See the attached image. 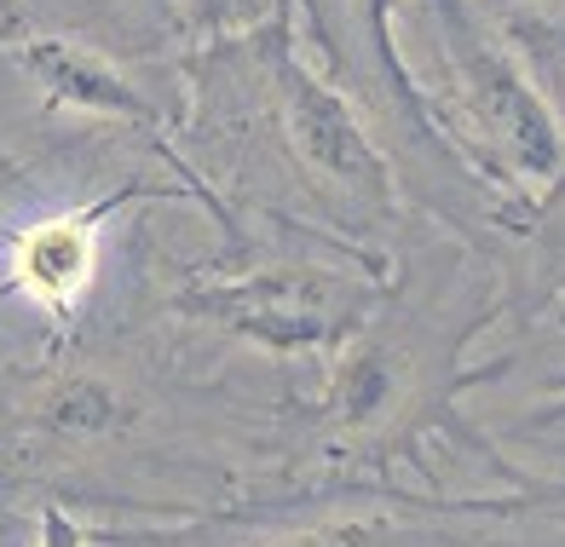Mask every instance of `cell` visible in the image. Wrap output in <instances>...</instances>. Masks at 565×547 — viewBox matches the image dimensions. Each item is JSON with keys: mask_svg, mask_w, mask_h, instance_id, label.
<instances>
[{"mask_svg": "<svg viewBox=\"0 0 565 547\" xmlns=\"http://www.w3.org/2000/svg\"><path fill=\"white\" fill-rule=\"evenodd\" d=\"M427 18L450 75V104H433V127L450 162H468L513 207L525 202V191H559L565 133L554 121V104L513 58L508 35L479 18L473 0H427Z\"/></svg>", "mask_w": 565, "mask_h": 547, "instance_id": "6da1fadb", "label": "cell"}, {"mask_svg": "<svg viewBox=\"0 0 565 547\" xmlns=\"http://www.w3.org/2000/svg\"><path fill=\"white\" fill-rule=\"evenodd\" d=\"M387 300H393V271L381 259L358 254L347 266L282 259V266L237 277H202L173 294V311L277 357H329L358 329H370Z\"/></svg>", "mask_w": 565, "mask_h": 547, "instance_id": "7a4b0ae2", "label": "cell"}, {"mask_svg": "<svg viewBox=\"0 0 565 547\" xmlns=\"http://www.w3.org/2000/svg\"><path fill=\"white\" fill-rule=\"evenodd\" d=\"M445 393L427 386V369L409 341L358 329L347 346L329 352V375L318 393V438L323 455L364 461V455H409L427 427H439Z\"/></svg>", "mask_w": 565, "mask_h": 547, "instance_id": "3957f363", "label": "cell"}, {"mask_svg": "<svg viewBox=\"0 0 565 547\" xmlns=\"http://www.w3.org/2000/svg\"><path fill=\"white\" fill-rule=\"evenodd\" d=\"M266 69H271V110L282 127V144L295 150V162L318 179L329 196L352 202L358 214H393L398 207V173L387 162L347 93H335L312 64H300V52L289 41V7L277 0L271 18V46H266Z\"/></svg>", "mask_w": 565, "mask_h": 547, "instance_id": "277c9868", "label": "cell"}, {"mask_svg": "<svg viewBox=\"0 0 565 547\" xmlns=\"http://www.w3.org/2000/svg\"><path fill=\"white\" fill-rule=\"evenodd\" d=\"M121 196L87 207V214H58V219H41L30 225L23 237L12 243V266H7V289L41 300L46 311H64L82 300V289L98 271V219L110 214Z\"/></svg>", "mask_w": 565, "mask_h": 547, "instance_id": "5b68a950", "label": "cell"}, {"mask_svg": "<svg viewBox=\"0 0 565 547\" xmlns=\"http://www.w3.org/2000/svg\"><path fill=\"white\" fill-rule=\"evenodd\" d=\"M18 58L53 93V104H75V110H98V116H121V121H157L150 98H139V87L121 69H110L98 52L75 46V41L30 35V41H18Z\"/></svg>", "mask_w": 565, "mask_h": 547, "instance_id": "8992f818", "label": "cell"}, {"mask_svg": "<svg viewBox=\"0 0 565 547\" xmlns=\"http://www.w3.org/2000/svg\"><path fill=\"white\" fill-rule=\"evenodd\" d=\"M134 404H127L105 375H53L30 404V421L53 438L70 444H98V438H116L134 427Z\"/></svg>", "mask_w": 565, "mask_h": 547, "instance_id": "52a82bcc", "label": "cell"}, {"mask_svg": "<svg viewBox=\"0 0 565 547\" xmlns=\"http://www.w3.org/2000/svg\"><path fill=\"white\" fill-rule=\"evenodd\" d=\"M266 547H456L450 530L404 513H358V518H318Z\"/></svg>", "mask_w": 565, "mask_h": 547, "instance_id": "ba28073f", "label": "cell"}, {"mask_svg": "<svg viewBox=\"0 0 565 547\" xmlns=\"http://www.w3.org/2000/svg\"><path fill=\"white\" fill-rule=\"evenodd\" d=\"M508 46H513V58L525 64V75L536 82V93L565 110V18L559 12L508 18Z\"/></svg>", "mask_w": 565, "mask_h": 547, "instance_id": "9c48e42d", "label": "cell"}, {"mask_svg": "<svg viewBox=\"0 0 565 547\" xmlns=\"http://www.w3.org/2000/svg\"><path fill=\"white\" fill-rule=\"evenodd\" d=\"M98 541H105V536L87 530L70 507H58V502L41 507V541H35V547H98Z\"/></svg>", "mask_w": 565, "mask_h": 547, "instance_id": "30bf717a", "label": "cell"}, {"mask_svg": "<svg viewBox=\"0 0 565 547\" xmlns=\"http://www.w3.org/2000/svg\"><path fill=\"white\" fill-rule=\"evenodd\" d=\"M559 323H565V300H559ZM554 421H565V380L548 393V404H543V427H554Z\"/></svg>", "mask_w": 565, "mask_h": 547, "instance_id": "8fae6325", "label": "cell"}, {"mask_svg": "<svg viewBox=\"0 0 565 547\" xmlns=\"http://www.w3.org/2000/svg\"><path fill=\"white\" fill-rule=\"evenodd\" d=\"M0 173H12V168H7V155H0Z\"/></svg>", "mask_w": 565, "mask_h": 547, "instance_id": "7c38bea8", "label": "cell"}]
</instances>
